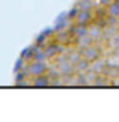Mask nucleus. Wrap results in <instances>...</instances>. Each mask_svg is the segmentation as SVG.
Listing matches in <instances>:
<instances>
[{
  "instance_id": "nucleus-1",
  "label": "nucleus",
  "mask_w": 119,
  "mask_h": 122,
  "mask_svg": "<svg viewBox=\"0 0 119 122\" xmlns=\"http://www.w3.org/2000/svg\"><path fill=\"white\" fill-rule=\"evenodd\" d=\"M45 71V63H44V60H36V63L35 65H32L30 66V72L32 74H42Z\"/></svg>"
},
{
  "instance_id": "nucleus-2",
  "label": "nucleus",
  "mask_w": 119,
  "mask_h": 122,
  "mask_svg": "<svg viewBox=\"0 0 119 122\" xmlns=\"http://www.w3.org/2000/svg\"><path fill=\"white\" fill-rule=\"evenodd\" d=\"M90 20V14H89V9H82V12H78L77 15V21L78 24H84L86 21Z\"/></svg>"
},
{
  "instance_id": "nucleus-3",
  "label": "nucleus",
  "mask_w": 119,
  "mask_h": 122,
  "mask_svg": "<svg viewBox=\"0 0 119 122\" xmlns=\"http://www.w3.org/2000/svg\"><path fill=\"white\" fill-rule=\"evenodd\" d=\"M90 42H92V36H90L89 33L84 35V36H78V45L80 47H88Z\"/></svg>"
},
{
  "instance_id": "nucleus-4",
  "label": "nucleus",
  "mask_w": 119,
  "mask_h": 122,
  "mask_svg": "<svg viewBox=\"0 0 119 122\" xmlns=\"http://www.w3.org/2000/svg\"><path fill=\"white\" fill-rule=\"evenodd\" d=\"M109 14L110 15H119V0H116V2H113L110 5V8H109Z\"/></svg>"
},
{
  "instance_id": "nucleus-5",
  "label": "nucleus",
  "mask_w": 119,
  "mask_h": 122,
  "mask_svg": "<svg viewBox=\"0 0 119 122\" xmlns=\"http://www.w3.org/2000/svg\"><path fill=\"white\" fill-rule=\"evenodd\" d=\"M88 33H89V30H88V27L84 24H78V27H75V35L77 36H84Z\"/></svg>"
},
{
  "instance_id": "nucleus-6",
  "label": "nucleus",
  "mask_w": 119,
  "mask_h": 122,
  "mask_svg": "<svg viewBox=\"0 0 119 122\" xmlns=\"http://www.w3.org/2000/svg\"><path fill=\"white\" fill-rule=\"evenodd\" d=\"M50 83V78H45V77H38L35 80V86L41 87V86H47V84Z\"/></svg>"
},
{
  "instance_id": "nucleus-7",
  "label": "nucleus",
  "mask_w": 119,
  "mask_h": 122,
  "mask_svg": "<svg viewBox=\"0 0 119 122\" xmlns=\"http://www.w3.org/2000/svg\"><path fill=\"white\" fill-rule=\"evenodd\" d=\"M44 51H45V54L50 57V56H53L54 53H59V45H50L48 48H45Z\"/></svg>"
},
{
  "instance_id": "nucleus-8",
  "label": "nucleus",
  "mask_w": 119,
  "mask_h": 122,
  "mask_svg": "<svg viewBox=\"0 0 119 122\" xmlns=\"http://www.w3.org/2000/svg\"><path fill=\"white\" fill-rule=\"evenodd\" d=\"M84 56H86L88 59L92 60V59L97 57V50H95V48H88L86 51H84Z\"/></svg>"
},
{
  "instance_id": "nucleus-9",
  "label": "nucleus",
  "mask_w": 119,
  "mask_h": 122,
  "mask_svg": "<svg viewBox=\"0 0 119 122\" xmlns=\"http://www.w3.org/2000/svg\"><path fill=\"white\" fill-rule=\"evenodd\" d=\"M89 35L92 36V39L97 38V36L99 35V27H98V26H92V27L89 29Z\"/></svg>"
},
{
  "instance_id": "nucleus-10",
  "label": "nucleus",
  "mask_w": 119,
  "mask_h": 122,
  "mask_svg": "<svg viewBox=\"0 0 119 122\" xmlns=\"http://www.w3.org/2000/svg\"><path fill=\"white\" fill-rule=\"evenodd\" d=\"M88 66H89V65H88V62H86V60H80V62H78V65H77V68L80 69V71H83V69L86 71V69H88Z\"/></svg>"
},
{
  "instance_id": "nucleus-11",
  "label": "nucleus",
  "mask_w": 119,
  "mask_h": 122,
  "mask_svg": "<svg viewBox=\"0 0 119 122\" xmlns=\"http://www.w3.org/2000/svg\"><path fill=\"white\" fill-rule=\"evenodd\" d=\"M107 24L116 26V24H118V18H116V15H110V18H107Z\"/></svg>"
},
{
  "instance_id": "nucleus-12",
  "label": "nucleus",
  "mask_w": 119,
  "mask_h": 122,
  "mask_svg": "<svg viewBox=\"0 0 119 122\" xmlns=\"http://www.w3.org/2000/svg\"><path fill=\"white\" fill-rule=\"evenodd\" d=\"M80 6H82L83 9H89L90 6H92V2H90V0H83V2L80 3Z\"/></svg>"
},
{
  "instance_id": "nucleus-13",
  "label": "nucleus",
  "mask_w": 119,
  "mask_h": 122,
  "mask_svg": "<svg viewBox=\"0 0 119 122\" xmlns=\"http://www.w3.org/2000/svg\"><path fill=\"white\" fill-rule=\"evenodd\" d=\"M103 65H104L103 60H98L97 63H93V69H92V71H99V69L103 68Z\"/></svg>"
},
{
  "instance_id": "nucleus-14",
  "label": "nucleus",
  "mask_w": 119,
  "mask_h": 122,
  "mask_svg": "<svg viewBox=\"0 0 119 122\" xmlns=\"http://www.w3.org/2000/svg\"><path fill=\"white\" fill-rule=\"evenodd\" d=\"M113 33H115V29H113V27H110V29L106 30V36H109V38H112Z\"/></svg>"
},
{
  "instance_id": "nucleus-15",
  "label": "nucleus",
  "mask_w": 119,
  "mask_h": 122,
  "mask_svg": "<svg viewBox=\"0 0 119 122\" xmlns=\"http://www.w3.org/2000/svg\"><path fill=\"white\" fill-rule=\"evenodd\" d=\"M78 54H71V57H69V62H78Z\"/></svg>"
},
{
  "instance_id": "nucleus-16",
  "label": "nucleus",
  "mask_w": 119,
  "mask_h": 122,
  "mask_svg": "<svg viewBox=\"0 0 119 122\" xmlns=\"http://www.w3.org/2000/svg\"><path fill=\"white\" fill-rule=\"evenodd\" d=\"M78 83H80V84H86V83H88V78L83 77V76H80V77H78Z\"/></svg>"
},
{
  "instance_id": "nucleus-17",
  "label": "nucleus",
  "mask_w": 119,
  "mask_h": 122,
  "mask_svg": "<svg viewBox=\"0 0 119 122\" xmlns=\"http://www.w3.org/2000/svg\"><path fill=\"white\" fill-rule=\"evenodd\" d=\"M75 15H77V9H72V11L68 14V17H69V18H72V17H75Z\"/></svg>"
},
{
  "instance_id": "nucleus-18",
  "label": "nucleus",
  "mask_w": 119,
  "mask_h": 122,
  "mask_svg": "<svg viewBox=\"0 0 119 122\" xmlns=\"http://www.w3.org/2000/svg\"><path fill=\"white\" fill-rule=\"evenodd\" d=\"M113 45H119V35L113 38Z\"/></svg>"
},
{
  "instance_id": "nucleus-19",
  "label": "nucleus",
  "mask_w": 119,
  "mask_h": 122,
  "mask_svg": "<svg viewBox=\"0 0 119 122\" xmlns=\"http://www.w3.org/2000/svg\"><path fill=\"white\" fill-rule=\"evenodd\" d=\"M110 2H112V0H101L103 5H107V3H110Z\"/></svg>"
},
{
  "instance_id": "nucleus-20",
  "label": "nucleus",
  "mask_w": 119,
  "mask_h": 122,
  "mask_svg": "<svg viewBox=\"0 0 119 122\" xmlns=\"http://www.w3.org/2000/svg\"><path fill=\"white\" fill-rule=\"evenodd\" d=\"M118 57H119V51H118Z\"/></svg>"
}]
</instances>
